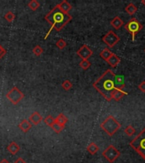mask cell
<instances>
[{
  "instance_id": "obj_1",
  "label": "cell",
  "mask_w": 145,
  "mask_h": 163,
  "mask_svg": "<svg viewBox=\"0 0 145 163\" xmlns=\"http://www.w3.org/2000/svg\"><path fill=\"white\" fill-rule=\"evenodd\" d=\"M115 75L112 70L108 69L93 84L96 90L109 102L112 100V93L115 88Z\"/></svg>"
},
{
  "instance_id": "obj_2",
  "label": "cell",
  "mask_w": 145,
  "mask_h": 163,
  "mask_svg": "<svg viewBox=\"0 0 145 163\" xmlns=\"http://www.w3.org/2000/svg\"><path fill=\"white\" fill-rule=\"evenodd\" d=\"M44 18L46 21H48L51 25L52 29L55 28L56 31L59 32L66 24H68L71 21L72 17L69 14L62 12L58 7V5H56L49 13L46 14Z\"/></svg>"
},
{
  "instance_id": "obj_3",
  "label": "cell",
  "mask_w": 145,
  "mask_h": 163,
  "mask_svg": "<svg viewBox=\"0 0 145 163\" xmlns=\"http://www.w3.org/2000/svg\"><path fill=\"white\" fill-rule=\"evenodd\" d=\"M129 145L145 160V127L129 143Z\"/></svg>"
},
{
  "instance_id": "obj_4",
  "label": "cell",
  "mask_w": 145,
  "mask_h": 163,
  "mask_svg": "<svg viewBox=\"0 0 145 163\" xmlns=\"http://www.w3.org/2000/svg\"><path fill=\"white\" fill-rule=\"evenodd\" d=\"M100 127L109 136H113L121 127V124L113 116L109 115L104 122L100 124Z\"/></svg>"
},
{
  "instance_id": "obj_5",
  "label": "cell",
  "mask_w": 145,
  "mask_h": 163,
  "mask_svg": "<svg viewBox=\"0 0 145 163\" xmlns=\"http://www.w3.org/2000/svg\"><path fill=\"white\" fill-rule=\"evenodd\" d=\"M143 25L136 18H131L125 26V29L131 33L132 41H135L137 33L143 30Z\"/></svg>"
},
{
  "instance_id": "obj_6",
  "label": "cell",
  "mask_w": 145,
  "mask_h": 163,
  "mask_svg": "<svg viewBox=\"0 0 145 163\" xmlns=\"http://www.w3.org/2000/svg\"><path fill=\"white\" fill-rule=\"evenodd\" d=\"M102 155L109 162L113 163L116 161V159L119 158V156L121 155V152L114 145H110L104 149Z\"/></svg>"
},
{
  "instance_id": "obj_7",
  "label": "cell",
  "mask_w": 145,
  "mask_h": 163,
  "mask_svg": "<svg viewBox=\"0 0 145 163\" xmlns=\"http://www.w3.org/2000/svg\"><path fill=\"white\" fill-rule=\"evenodd\" d=\"M24 97H25L24 94L16 87H14L13 88H11L6 94V98L14 105L18 104L19 102L22 99H24Z\"/></svg>"
},
{
  "instance_id": "obj_8",
  "label": "cell",
  "mask_w": 145,
  "mask_h": 163,
  "mask_svg": "<svg viewBox=\"0 0 145 163\" xmlns=\"http://www.w3.org/2000/svg\"><path fill=\"white\" fill-rule=\"evenodd\" d=\"M102 41L106 45H108L109 48H114L121 41V38L116 35L115 32L110 30L102 37Z\"/></svg>"
},
{
  "instance_id": "obj_9",
  "label": "cell",
  "mask_w": 145,
  "mask_h": 163,
  "mask_svg": "<svg viewBox=\"0 0 145 163\" xmlns=\"http://www.w3.org/2000/svg\"><path fill=\"white\" fill-rule=\"evenodd\" d=\"M77 54L82 59H88L93 55V50H91L88 46L84 44V45H82L79 50H77Z\"/></svg>"
},
{
  "instance_id": "obj_10",
  "label": "cell",
  "mask_w": 145,
  "mask_h": 163,
  "mask_svg": "<svg viewBox=\"0 0 145 163\" xmlns=\"http://www.w3.org/2000/svg\"><path fill=\"white\" fill-rule=\"evenodd\" d=\"M42 120H43V117L37 111L33 112L29 118V122L32 123V125H35V126L38 125L42 122Z\"/></svg>"
},
{
  "instance_id": "obj_11",
  "label": "cell",
  "mask_w": 145,
  "mask_h": 163,
  "mask_svg": "<svg viewBox=\"0 0 145 163\" xmlns=\"http://www.w3.org/2000/svg\"><path fill=\"white\" fill-rule=\"evenodd\" d=\"M127 93L126 91L122 90V89H118V88H115V90L112 93V100H115V101H119L122 99L125 95H127Z\"/></svg>"
},
{
  "instance_id": "obj_12",
  "label": "cell",
  "mask_w": 145,
  "mask_h": 163,
  "mask_svg": "<svg viewBox=\"0 0 145 163\" xmlns=\"http://www.w3.org/2000/svg\"><path fill=\"white\" fill-rule=\"evenodd\" d=\"M32 123L29 122V120H27V119H24L22 120L20 123L19 124V128L23 132V133H27L31 128H32Z\"/></svg>"
},
{
  "instance_id": "obj_13",
  "label": "cell",
  "mask_w": 145,
  "mask_h": 163,
  "mask_svg": "<svg viewBox=\"0 0 145 163\" xmlns=\"http://www.w3.org/2000/svg\"><path fill=\"white\" fill-rule=\"evenodd\" d=\"M115 88L118 89H122L125 88V82H124V77L115 75Z\"/></svg>"
},
{
  "instance_id": "obj_14",
  "label": "cell",
  "mask_w": 145,
  "mask_h": 163,
  "mask_svg": "<svg viewBox=\"0 0 145 163\" xmlns=\"http://www.w3.org/2000/svg\"><path fill=\"white\" fill-rule=\"evenodd\" d=\"M107 62L109 66L112 68H115L121 62V58L118 57L115 54H112V55L109 58V59L107 60Z\"/></svg>"
},
{
  "instance_id": "obj_15",
  "label": "cell",
  "mask_w": 145,
  "mask_h": 163,
  "mask_svg": "<svg viewBox=\"0 0 145 163\" xmlns=\"http://www.w3.org/2000/svg\"><path fill=\"white\" fill-rule=\"evenodd\" d=\"M58 7H59V9H60L62 12L65 14H69V11L72 9V6L70 5L66 0H64L60 4H59Z\"/></svg>"
},
{
  "instance_id": "obj_16",
  "label": "cell",
  "mask_w": 145,
  "mask_h": 163,
  "mask_svg": "<svg viewBox=\"0 0 145 163\" xmlns=\"http://www.w3.org/2000/svg\"><path fill=\"white\" fill-rule=\"evenodd\" d=\"M110 25H111L115 30H119V29L124 25V22H123L122 20L120 18L119 16H115V17H114V18L112 19V21H110Z\"/></svg>"
},
{
  "instance_id": "obj_17",
  "label": "cell",
  "mask_w": 145,
  "mask_h": 163,
  "mask_svg": "<svg viewBox=\"0 0 145 163\" xmlns=\"http://www.w3.org/2000/svg\"><path fill=\"white\" fill-rule=\"evenodd\" d=\"M7 149L9 153L11 155H16L20 151V146L17 145V143L15 142H11L8 146H7Z\"/></svg>"
},
{
  "instance_id": "obj_18",
  "label": "cell",
  "mask_w": 145,
  "mask_h": 163,
  "mask_svg": "<svg viewBox=\"0 0 145 163\" xmlns=\"http://www.w3.org/2000/svg\"><path fill=\"white\" fill-rule=\"evenodd\" d=\"M55 122H56V123H58V124H59L60 126H62V127H65V124L67 123V122H68V118L66 117L64 114H59V116L57 117L55 119Z\"/></svg>"
},
{
  "instance_id": "obj_19",
  "label": "cell",
  "mask_w": 145,
  "mask_h": 163,
  "mask_svg": "<svg viewBox=\"0 0 145 163\" xmlns=\"http://www.w3.org/2000/svg\"><path fill=\"white\" fill-rule=\"evenodd\" d=\"M87 150L91 155H95L99 150V147L96 145L95 143H90L87 147Z\"/></svg>"
},
{
  "instance_id": "obj_20",
  "label": "cell",
  "mask_w": 145,
  "mask_h": 163,
  "mask_svg": "<svg viewBox=\"0 0 145 163\" xmlns=\"http://www.w3.org/2000/svg\"><path fill=\"white\" fill-rule=\"evenodd\" d=\"M125 11H126L129 15H132V14H134L137 11V7L134 4L130 3V4L127 5V7L125 8Z\"/></svg>"
},
{
  "instance_id": "obj_21",
  "label": "cell",
  "mask_w": 145,
  "mask_h": 163,
  "mask_svg": "<svg viewBox=\"0 0 145 163\" xmlns=\"http://www.w3.org/2000/svg\"><path fill=\"white\" fill-rule=\"evenodd\" d=\"M112 52L110 51V50L108 49V48H105L104 50H103L101 52H100V57L102 58L103 59H104L105 61H107L108 59H109V58L112 55Z\"/></svg>"
},
{
  "instance_id": "obj_22",
  "label": "cell",
  "mask_w": 145,
  "mask_h": 163,
  "mask_svg": "<svg viewBox=\"0 0 145 163\" xmlns=\"http://www.w3.org/2000/svg\"><path fill=\"white\" fill-rule=\"evenodd\" d=\"M39 6H40V4H39V2L36 1V0H32L31 2L28 3V7L32 9V10H33V11H35V10L38 9Z\"/></svg>"
},
{
  "instance_id": "obj_23",
  "label": "cell",
  "mask_w": 145,
  "mask_h": 163,
  "mask_svg": "<svg viewBox=\"0 0 145 163\" xmlns=\"http://www.w3.org/2000/svg\"><path fill=\"white\" fill-rule=\"evenodd\" d=\"M79 66L82 68V70L86 71L88 68H90L91 63L90 61H88V59H82V61L79 64Z\"/></svg>"
},
{
  "instance_id": "obj_24",
  "label": "cell",
  "mask_w": 145,
  "mask_h": 163,
  "mask_svg": "<svg viewBox=\"0 0 145 163\" xmlns=\"http://www.w3.org/2000/svg\"><path fill=\"white\" fill-rule=\"evenodd\" d=\"M124 133H125L127 136L131 137V136L135 134V133H136V129L132 127L131 125H129V126H127V127H126V129L124 130Z\"/></svg>"
},
{
  "instance_id": "obj_25",
  "label": "cell",
  "mask_w": 145,
  "mask_h": 163,
  "mask_svg": "<svg viewBox=\"0 0 145 163\" xmlns=\"http://www.w3.org/2000/svg\"><path fill=\"white\" fill-rule=\"evenodd\" d=\"M72 86V82L70 81V80H65V81H64L63 82H62V88H63L65 91H68L70 90V89H71Z\"/></svg>"
},
{
  "instance_id": "obj_26",
  "label": "cell",
  "mask_w": 145,
  "mask_h": 163,
  "mask_svg": "<svg viewBox=\"0 0 145 163\" xmlns=\"http://www.w3.org/2000/svg\"><path fill=\"white\" fill-rule=\"evenodd\" d=\"M15 18V15L12 11H9L5 14V19L8 21V22H12Z\"/></svg>"
},
{
  "instance_id": "obj_27",
  "label": "cell",
  "mask_w": 145,
  "mask_h": 163,
  "mask_svg": "<svg viewBox=\"0 0 145 163\" xmlns=\"http://www.w3.org/2000/svg\"><path fill=\"white\" fill-rule=\"evenodd\" d=\"M32 53L35 54L36 56H40V55L43 53V49L42 48L41 46L36 45L33 48V50H32Z\"/></svg>"
},
{
  "instance_id": "obj_28",
  "label": "cell",
  "mask_w": 145,
  "mask_h": 163,
  "mask_svg": "<svg viewBox=\"0 0 145 163\" xmlns=\"http://www.w3.org/2000/svg\"><path fill=\"white\" fill-rule=\"evenodd\" d=\"M44 122H45L46 125L49 126V127H52L54 124H55V119L52 116H48L47 117L44 118Z\"/></svg>"
},
{
  "instance_id": "obj_29",
  "label": "cell",
  "mask_w": 145,
  "mask_h": 163,
  "mask_svg": "<svg viewBox=\"0 0 145 163\" xmlns=\"http://www.w3.org/2000/svg\"><path fill=\"white\" fill-rule=\"evenodd\" d=\"M55 45L57 46L59 50H64L66 47V43H65V41L64 40V39H59V40L56 42Z\"/></svg>"
},
{
  "instance_id": "obj_30",
  "label": "cell",
  "mask_w": 145,
  "mask_h": 163,
  "mask_svg": "<svg viewBox=\"0 0 145 163\" xmlns=\"http://www.w3.org/2000/svg\"><path fill=\"white\" fill-rule=\"evenodd\" d=\"M52 129L54 130V131L56 133H59L60 132L62 131L64 129V127H62V126H60L59 124H58V123H56V122H55V124L52 126Z\"/></svg>"
},
{
  "instance_id": "obj_31",
  "label": "cell",
  "mask_w": 145,
  "mask_h": 163,
  "mask_svg": "<svg viewBox=\"0 0 145 163\" xmlns=\"http://www.w3.org/2000/svg\"><path fill=\"white\" fill-rule=\"evenodd\" d=\"M138 88H139V90L142 91L143 93H145V81L141 82L140 83L138 84Z\"/></svg>"
},
{
  "instance_id": "obj_32",
  "label": "cell",
  "mask_w": 145,
  "mask_h": 163,
  "mask_svg": "<svg viewBox=\"0 0 145 163\" xmlns=\"http://www.w3.org/2000/svg\"><path fill=\"white\" fill-rule=\"evenodd\" d=\"M5 54H6V50H5V48H3V46L0 45V59H2Z\"/></svg>"
},
{
  "instance_id": "obj_33",
  "label": "cell",
  "mask_w": 145,
  "mask_h": 163,
  "mask_svg": "<svg viewBox=\"0 0 145 163\" xmlns=\"http://www.w3.org/2000/svg\"><path fill=\"white\" fill-rule=\"evenodd\" d=\"M14 163H27V162H26V161H25L23 158H21V157H19V158H17L16 160H15Z\"/></svg>"
},
{
  "instance_id": "obj_34",
  "label": "cell",
  "mask_w": 145,
  "mask_h": 163,
  "mask_svg": "<svg viewBox=\"0 0 145 163\" xmlns=\"http://www.w3.org/2000/svg\"><path fill=\"white\" fill-rule=\"evenodd\" d=\"M0 163H10V162H9L8 160H6V159H3V160L0 161Z\"/></svg>"
},
{
  "instance_id": "obj_35",
  "label": "cell",
  "mask_w": 145,
  "mask_h": 163,
  "mask_svg": "<svg viewBox=\"0 0 145 163\" xmlns=\"http://www.w3.org/2000/svg\"><path fill=\"white\" fill-rule=\"evenodd\" d=\"M141 3H142V4L145 6V0H142V2H141Z\"/></svg>"
},
{
  "instance_id": "obj_36",
  "label": "cell",
  "mask_w": 145,
  "mask_h": 163,
  "mask_svg": "<svg viewBox=\"0 0 145 163\" xmlns=\"http://www.w3.org/2000/svg\"><path fill=\"white\" fill-rule=\"evenodd\" d=\"M144 52H145V50H144Z\"/></svg>"
}]
</instances>
